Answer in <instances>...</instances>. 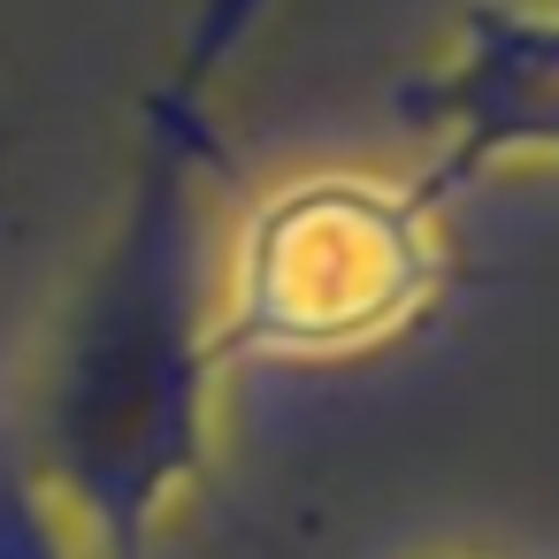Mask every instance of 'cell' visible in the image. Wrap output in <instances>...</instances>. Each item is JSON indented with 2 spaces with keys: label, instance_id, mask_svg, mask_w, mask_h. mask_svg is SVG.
<instances>
[{
  "label": "cell",
  "instance_id": "6da1fadb",
  "mask_svg": "<svg viewBox=\"0 0 559 559\" xmlns=\"http://www.w3.org/2000/svg\"><path fill=\"white\" fill-rule=\"evenodd\" d=\"M276 0H192L139 85L116 207L55 314L16 444L85 559H162L215 460L230 131L223 85Z\"/></svg>",
  "mask_w": 559,
  "mask_h": 559
},
{
  "label": "cell",
  "instance_id": "7a4b0ae2",
  "mask_svg": "<svg viewBox=\"0 0 559 559\" xmlns=\"http://www.w3.org/2000/svg\"><path fill=\"white\" fill-rule=\"evenodd\" d=\"M444 207L414 177L314 169L230 223L223 368H337L429 322L444 299Z\"/></svg>",
  "mask_w": 559,
  "mask_h": 559
},
{
  "label": "cell",
  "instance_id": "3957f363",
  "mask_svg": "<svg viewBox=\"0 0 559 559\" xmlns=\"http://www.w3.org/2000/svg\"><path fill=\"white\" fill-rule=\"evenodd\" d=\"M406 116L421 131L414 185L444 215L506 169L559 162V0H467Z\"/></svg>",
  "mask_w": 559,
  "mask_h": 559
},
{
  "label": "cell",
  "instance_id": "277c9868",
  "mask_svg": "<svg viewBox=\"0 0 559 559\" xmlns=\"http://www.w3.org/2000/svg\"><path fill=\"white\" fill-rule=\"evenodd\" d=\"M0 215H9V131H0Z\"/></svg>",
  "mask_w": 559,
  "mask_h": 559
}]
</instances>
